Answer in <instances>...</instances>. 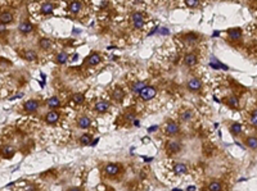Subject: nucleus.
Wrapping results in <instances>:
<instances>
[{
  "instance_id": "58836bf2",
  "label": "nucleus",
  "mask_w": 257,
  "mask_h": 191,
  "mask_svg": "<svg viewBox=\"0 0 257 191\" xmlns=\"http://www.w3.org/2000/svg\"><path fill=\"white\" fill-rule=\"evenodd\" d=\"M98 141H99V139H97V140H94V141H93V142H91L90 145H95V144H98Z\"/></svg>"
},
{
  "instance_id": "c756f323",
  "label": "nucleus",
  "mask_w": 257,
  "mask_h": 191,
  "mask_svg": "<svg viewBox=\"0 0 257 191\" xmlns=\"http://www.w3.org/2000/svg\"><path fill=\"white\" fill-rule=\"evenodd\" d=\"M226 103L229 106H232V108H238L239 106V100L237 96H229L226 99Z\"/></svg>"
},
{
  "instance_id": "c9c22d12",
  "label": "nucleus",
  "mask_w": 257,
  "mask_h": 191,
  "mask_svg": "<svg viewBox=\"0 0 257 191\" xmlns=\"http://www.w3.org/2000/svg\"><path fill=\"white\" fill-rule=\"evenodd\" d=\"M4 31H5V24L0 23V32H4Z\"/></svg>"
},
{
  "instance_id": "f704fd0d",
  "label": "nucleus",
  "mask_w": 257,
  "mask_h": 191,
  "mask_svg": "<svg viewBox=\"0 0 257 191\" xmlns=\"http://www.w3.org/2000/svg\"><path fill=\"white\" fill-rule=\"evenodd\" d=\"M185 4L189 7V8H194L198 5V2L197 0H185Z\"/></svg>"
},
{
  "instance_id": "a878e982",
  "label": "nucleus",
  "mask_w": 257,
  "mask_h": 191,
  "mask_svg": "<svg viewBox=\"0 0 257 191\" xmlns=\"http://www.w3.org/2000/svg\"><path fill=\"white\" fill-rule=\"evenodd\" d=\"M193 116H194L193 111H190V109H186V111H184V112L180 114V118H181V121L188 122V121H190V119L193 118Z\"/></svg>"
},
{
  "instance_id": "bb28decb",
  "label": "nucleus",
  "mask_w": 257,
  "mask_h": 191,
  "mask_svg": "<svg viewBox=\"0 0 257 191\" xmlns=\"http://www.w3.org/2000/svg\"><path fill=\"white\" fill-rule=\"evenodd\" d=\"M208 190L210 191H221L222 190V183L219 181H211L208 185Z\"/></svg>"
},
{
  "instance_id": "6e6552de",
  "label": "nucleus",
  "mask_w": 257,
  "mask_h": 191,
  "mask_svg": "<svg viewBox=\"0 0 257 191\" xmlns=\"http://www.w3.org/2000/svg\"><path fill=\"white\" fill-rule=\"evenodd\" d=\"M59 116H61V114H59L57 111H51V112H49V113L46 114V117H45L46 123H49V125L57 123V122L59 121Z\"/></svg>"
},
{
  "instance_id": "cd10ccee",
  "label": "nucleus",
  "mask_w": 257,
  "mask_h": 191,
  "mask_svg": "<svg viewBox=\"0 0 257 191\" xmlns=\"http://www.w3.org/2000/svg\"><path fill=\"white\" fill-rule=\"evenodd\" d=\"M39 45H40V48H41V49L48 50V49L51 48V41H50L49 39H46V37H43V39L39 41Z\"/></svg>"
},
{
  "instance_id": "7ed1b4c3",
  "label": "nucleus",
  "mask_w": 257,
  "mask_h": 191,
  "mask_svg": "<svg viewBox=\"0 0 257 191\" xmlns=\"http://www.w3.org/2000/svg\"><path fill=\"white\" fill-rule=\"evenodd\" d=\"M120 172H121V167L117 163H110V164H107L104 167V173L110 177H116Z\"/></svg>"
},
{
  "instance_id": "ddd939ff",
  "label": "nucleus",
  "mask_w": 257,
  "mask_h": 191,
  "mask_svg": "<svg viewBox=\"0 0 257 191\" xmlns=\"http://www.w3.org/2000/svg\"><path fill=\"white\" fill-rule=\"evenodd\" d=\"M100 60H102V58H100V55L98 53H93V54H90L89 55V58L86 59V62H88V64L89 65H98L99 63H100Z\"/></svg>"
},
{
  "instance_id": "dca6fc26",
  "label": "nucleus",
  "mask_w": 257,
  "mask_h": 191,
  "mask_svg": "<svg viewBox=\"0 0 257 191\" xmlns=\"http://www.w3.org/2000/svg\"><path fill=\"white\" fill-rule=\"evenodd\" d=\"M13 21V14L10 12H3L2 14H0V23H3V24H8Z\"/></svg>"
},
{
  "instance_id": "f8f14e48",
  "label": "nucleus",
  "mask_w": 257,
  "mask_h": 191,
  "mask_svg": "<svg viewBox=\"0 0 257 191\" xmlns=\"http://www.w3.org/2000/svg\"><path fill=\"white\" fill-rule=\"evenodd\" d=\"M228 35L229 37H230L232 40H234V41H238V40L242 39V28H230L228 31Z\"/></svg>"
},
{
  "instance_id": "39448f33",
  "label": "nucleus",
  "mask_w": 257,
  "mask_h": 191,
  "mask_svg": "<svg viewBox=\"0 0 257 191\" xmlns=\"http://www.w3.org/2000/svg\"><path fill=\"white\" fill-rule=\"evenodd\" d=\"M39 106H40L39 101H37V100H34V99L27 100V101L24 103V105H23L24 111H26V112H29V113H35V112L37 111V109H39Z\"/></svg>"
},
{
  "instance_id": "20e7f679",
  "label": "nucleus",
  "mask_w": 257,
  "mask_h": 191,
  "mask_svg": "<svg viewBox=\"0 0 257 191\" xmlns=\"http://www.w3.org/2000/svg\"><path fill=\"white\" fill-rule=\"evenodd\" d=\"M180 132V127L178 123H175L174 121H170L166 126V135L169 136H176Z\"/></svg>"
},
{
  "instance_id": "f03ea898",
  "label": "nucleus",
  "mask_w": 257,
  "mask_h": 191,
  "mask_svg": "<svg viewBox=\"0 0 257 191\" xmlns=\"http://www.w3.org/2000/svg\"><path fill=\"white\" fill-rule=\"evenodd\" d=\"M131 22H132L134 27L137 30H142L144 27V17H143V14H142V13H139V12L132 13V14H131Z\"/></svg>"
},
{
  "instance_id": "4be33fe9",
  "label": "nucleus",
  "mask_w": 257,
  "mask_h": 191,
  "mask_svg": "<svg viewBox=\"0 0 257 191\" xmlns=\"http://www.w3.org/2000/svg\"><path fill=\"white\" fill-rule=\"evenodd\" d=\"M230 132L234 135V136H239L240 133H242V130H243V127H242V125L240 123H238V122H234V123H232V126H230Z\"/></svg>"
},
{
  "instance_id": "f257e3e1",
  "label": "nucleus",
  "mask_w": 257,
  "mask_h": 191,
  "mask_svg": "<svg viewBox=\"0 0 257 191\" xmlns=\"http://www.w3.org/2000/svg\"><path fill=\"white\" fill-rule=\"evenodd\" d=\"M139 95H140V98H142L143 100L148 101V100L153 99L156 95H157V90H156V87H153V86H145V87L139 92Z\"/></svg>"
},
{
  "instance_id": "1a4fd4ad",
  "label": "nucleus",
  "mask_w": 257,
  "mask_h": 191,
  "mask_svg": "<svg viewBox=\"0 0 257 191\" xmlns=\"http://www.w3.org/2000/svg\"><path fill=\"white\" fill-rule=\"evenodd\" d=\"M166 149H167L169 153L176 154V153H179L181 150V145H180V142H176V141H170V142H167Z\"/></svg>"
},
{
  "instance_id": "2eb2a0df",
  "label": "nucleus",
  "mask_w": 257,
  "mask_h": 191,
  "mask_svg": "<svg viewBox=\"0 0 257 191\" xmlns=\"http://www.w3.org/2000/svg\"><path fill=\"white\" fill-rule=\"evenodd\" d=\"M18 28H19V31H21L22 34H30V32L34 31V26H32L30 22L24 21V22H22V23L19 24Z\"/></svg>"
},
{
  "instance_id": "2f4dec72",
  "label": "nucleus",
  "mask_w": 257,
  "mask_h": 191,
  "mask_svg": "<svg viewBox=\"0 0 257 191\" xmlns=\"http://www.w3.org/2000/svg\"><path fill=\"white\" fill-rule=\"evenodd\" d=\"M197 40H198V36H197L195 34H193V32L186 34V35L184 36V41H186V43H195Z\"/></svg>"
},
{
  "instance_id": "a211bd4d",
  "label": "nucleus",
  "mask_w": 257,
  "mask_h": 191,
  "mask_svg": "<svg viewBox=\"0 0 257 191\" xmlns=\"http://www.w3.org/2000/svg\"><path fill=\"white\" fill-rule=\"evenodd\" d=\"M174 172H175V174H185L188 172V168L184 163H176V164L174 166Z\"/></svg>"
},
{
  "instance_id": "ea45409f",
  "label": "nucleus",
  "mask_w": 257,
  "mask_h": 191,
  "mask_svg": "<svg viewBox=\"0 0 257 191\" xmlns=\"http://www.w3.org/2000/svg\"><path fill=\"white\" fill-rule=\"evenodd\" d=\"M134 123H135V126H140V122H139V121H135Z\"/></svg>"
},
{
  "instance_id": "4468645a",
  "label": "nucleus",
  "mask_w": 257,
  "mask_h": 191,
  "mask_svg": "<svg viewBox=\"0 0 257 191\" xmlns=\"http://www.w3.org/2000/svg\"><path fill=\"white\" fill-rule=\"evenodd\" d=\"M110 103L108 101H104V100H100L95 104V109H97V112L98 113H105L108 109H110Z\"/></svg>"
},
{
  "instance_id": "412c9836",
  "label": "nucleus",
  "mask_w": 257,
  "mask_h": 191,
  "mask_svg": "<svg viewBox=\"0 0 257 191\" xmlns=\"http://www.w3.org/2000/svg\"><path fill=\"white\" fill-rule=\"evenodd\" d=\"M244 144H246L249 149L256 150V149H257V137H256V136H249V137L246 139Z\"/></svg>"
},
{
  "instance_id": "f3484780",
  "label": "nucleus",
  "mask_w": 257,
  "mask_h": 191,
  "mask_svg": "<svg viewBox=\"0 0 257 191\" xmlns=\"http://www.w3.org/2000/svg\"><path fill=\"white\" fill-rule=\"evenodd\" d=\"M40 10H41V13H43V14H51V13L54 12V4L53 3H43V5H41V9H40Z\"/></svg>"
},
{
  "instance_id": "6ab92c4d",
  "label": "nucleus",
  "mask_w": 257,
  "mask_h": 191,
  "mask_svg": "<svg viewBox=\"0 0 257 191\" xmlns=\"http://www.w3.org/2000/svg\"><path fill=\"white\" fill-rule=\"evenodd\" d=\"M46 104H48V106L51 108V109H57V108L61 106V100H59V98H57V96H51V98L48 99Z\"/></svg>"
},
{
  "instance_id": "393cba45",
  "label": "nucleus",
  "mask_w": 257,
  "mask_h": 191,
  "mask_svg": "<svg viewBox=\"0 0 257 191\" xmlns=\"http://www.w3.org/2000/svg\"><path fill=\"white\" fill-rule=\"evenodd\" d=\"M72 101L77 105H81V104H84L85 103V96H84V94L83 92H76L73 96H72Z\"/></svg>"
},
{
  "instance_id": "72a5a7b5",
  "label": "nucleus",
  "mask_w": 257,
  "mask_h": 191,
  "mask_svg": "<svg viewBox=\"0 0 257 191\" xmlns=\"http://www.w3.org/2000/svg\"><path fill=\"white\" fill-rule=\"evenodd\" d=\"M251 123L253 125V127L257 126V112H256V111H253V112L251 113Z\"/></svg>"
},
{
  "instance_id": "0eeeda50",
  "label": "nucleus",
  "mask_w": 257,
  "mask_h": 191,
  "mask_svg": "<svg viewBox=\"0 0 257 191\" xmlns=\"http://www.w3.org/2000/svg\"><path fill=\"white\" fill-rule=\"evenodd\" d=\"M188 89L194 92L199 91L202 89V81L199 78H190L188 81Z\"/></svg>"
},
{
  "instance_id": "e433bc0d",
  "label": "nucleus",
  "mask_w": 257,
  "mask_h": 191,
  "mask_svg": "<svg viewBox=\"0 0 257 191\" xmlns=\"http://www.w3.org/2000/svg\"><path fill=\"white\" fill-rule=\"evenodd\" d=\"M68 191H83V190L78 188V187H71V188H68Z\"/></svg>"
},
{
  "instance_id": "aec40b11",
  "label": "nucleus",
  "mask_w": 257,
  "mask_h": 191,
  "mask_svg": "<svg viewBox=\"0 0 257 191\" xmlns=\"http://www.w3.org/2000/svg\"><path fill=\"white\" fill-rule=\"evenodd\" d=\"M81 8H83V4H81V2H77V0L71 2L68 4V9H70L71 13H78L81 10Z\"/></svg>"
},
{
  "instance_id": "423d86ee",
  "label": "nucleus",
  "mask_w": 257,
  "mask_h": 191,
  "mask_svg": "<svg viewBox=\"0 0 257 191\" xmlns=\"http://www.w3.org/2000/svg\"><path fill=\"white\" fill-rule=\"evenodd\" d=\"M198 63V58L194 53H188L184 55V64L188 67H194Z\"/></svg>"
},
{
  "instance_id": "c85d7f7f",
  "label": "nucleus",
  "mask_w": 257,
  "mask_h": 191,
  "mask_svg": "<svg viewBox=\"0 0 257 191\" xmlns=\"http://www.w3.org/2000/svg\"><path fill=\"white\" fill-rule=\"evenodd\" d=\"M147 85H145V82H142V81H139V82H134L132 84V86H131V90L134 91V92H137V94H139L144 87H145Z\"/></svg>"
},
{
  "instance_id": "5701e85b",
  "label": "nucleus",
  "mask_w": 257,
  "mask_h": 191,
  "mask_svg": "<svg viewBox=\"0 0 257 191\" xmlns=\"http://www.w3.org/2000/svg\"><path fill=\"white\" fill-rule=\"evenodd\" d=\"M23 57H24L26 60H29V62H35V60H37V54H36V51H34V50H26L24 54H23Z\"/></svg>"
},
{
  "instance_id": "4c0bfd02",
  "label": "nucleus",
  "mask_w": 257,
  "mask_h": 191,
  "mask_svg": "<svg viewBox=\"0 0 257 191\" xmlns=\"http://www.w3.org/2000/svg\"><path fill=\"white\" fill-rule=\"evenodd\" d=\"M18 98H22V94H18V95H16V96L10 98V100H14V99H18Z\"/></svg>"
},
{
  "instance_id": "7c9ffc66",
  "label": "nucleus",
  "mask_w": 257,
  "mask_h": 191,
  "mask_svg": "<svg viewBox=\"0 0 257 191\" xmlns=\"http://www.w3.org/2000/svg\"><path fill=\"white\" fill-rule=\"evenodd\" d=\"M80 144L81 145H90L91 144V136L89 133H84L80 137Z\"/></svg>"
},
{
  "instance_id": "9b49d317",
  "label": "nucleus",
  "mask_w": 257,
  "mask_h": 191,
  "mask_svg": "<svg viewBox=\"0 0 257 191\" xmlns=\"http://www.w3.org/2000/svg\"><path fill=\"white\" fill-rule=\"evenodd\" d=\"M90 125H91V119H90L89 117H86V116L80 117V118H78V121H77V126H78L80 128H83V130L89 128V127H90Z\"/></svg>"
},
{
  "instance_id": "b1692460",
  "label": "nucleus",
  "mask_w": 257,
  "mask_h": 191,
  "mask_svg": "<svg viewBox=\"0 0 257 191\" xmlns=\"http://www.w3.org/2000/svg\"><path fill=\"white\" fill-rule=\"evenodd\" d=\"M56 62L58 64H66L68 62V54L64 53V51H61L57 54V58H56Z\"/></svg>"
},
{
  "instance_id": "9d476101",
  "label": "nucleus",
  "mask_w": 257,
  "mask_h": 191,
  "mask_svg": "<svg viewBox=\"0 0 257 191\" xmlns=\"http://www.w3.org/2000/svg\"><path fill=\"white\" fill-rule=\"evenodd\" d=\"M16 154V149L13 147V146H10V145H5L3 149H2V155L4 157V158H7V159H10V158H13V155Z\"/></svg>"
},
{
  "instance_id": "473e14b6",
  "label": "nucleus",
  "mask_w": 257,
  "mask_h": 191,
  "mask_svg": "<svg viewBox=\"0 0 257 191\" xmlns=\"http://www.w3.org/2000/svg\"><path fill=\"white\" fill-rule=\"evenodd\" d=\"M124 91L122 90H121V89H117L115 92H113V98L116 99V100H118V101H121V100H122L124 99Z\"/></svg>"
}]
</instances>
